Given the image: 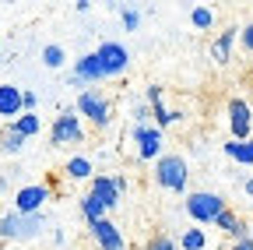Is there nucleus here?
<instances>
[{
    "label": "nucleus",
    "instance_id": "1",
    "mask_svg": "<svg viewBox=\"0 0 253 250\" xmlns=\"http://www.w3.org/2000/svg\"><path fill=\"white\" fill-rule=\"evenodd\" d=\"M42 215H4L0 218V236H11V240H32V236H39L42 233Z\"/></svg>",
    "mask_w": 253,
    "mask_h": 250
},
{
    "label": "nucleus",
    "instance_id": "2",
    "mask_svg": "<svg viewBox=\"0 0 253 250\" xmlns=\"http://www.w3.org/2000/svg\"><path fill=\"white\" fill-rule=\"evenodd\" d=\"M155 180L162 183V187H169V191H183V187H186V162L179 159V155H166V159H158Z\"/></svg>",
    "mask_w": 253,
    "mask_h": 250
},
{
    "label": "nucleus",
    "instance_id": "3",
    "mask_svg": "<svg viewBox=\"0 0 253 250\" xmlns=\"http://www.w3.org/2000/svg\"><path fill=\"white\" fill-rule=\"evenodd\" d=\"M186 211L197 218V222H214L218 211H225V201L218 194H190L186 198Z\"/></svg>",
    "mask_w": 253,
    "mask_h": 250
},
{
    "label": "nucleus",
    "instance_id": "4",
    "mask_svg": "<svg viewBox=\"0 0 253 250\" xmlns=\"http://www.w3.org/2000/svg\"><path fill=\"white\" fill-rule=\"evenodd\" d=\"M95 60H99L102 74H123V71H126V60H130V53H126L120 43H102L99 53H95Z\"/></svg>",
    "mask_w": 253,
    "mask_h": 250
},
{
    "label": "nucleus",
    "instance_id": "5",
    "mask_svg": "<svg viewBox=\"0 0 253 250\" xmlns=\"http://www.w3.org/2000/svg\"><path fill=\"white\" fill-rule=\"evenodd\" d=\"M46 198H49V187H25V191H18V198H14L18 215H36Z\"/></svg>",
    "mask_w": 253,
    "mask_h": 250
},
{
    "label": "nucleus",
    "instance_id": "6",
    "mask_svg": "<svg viewBox=\"0 0 253 250\" xmlns=\"http://www.w3.org/2000/svg\"><path fill=\"white\" fill-rule=\"evenodd\" d=\"M78 109H81L84 116H91L95 123H99V127H106V123H109V106H106L99 96H95V92H81Z\"/></svg>",
    "mask_w": 253,
    "mask_h": 250
},
{
    "label": "nucleus",
    "instance_id": "7",
    "mask_svg": "<svg viewBox=\"0 0 253 250\" xmlns=\"http://www.w3.org/2000/svg\"><path fill=\"white\" fill-rule=\"evenodd\" d=\"M67 141H81V127L74 113H63L53 123V145H67Z\"/></svg>",
    "mask_w": 253,
    "mask_h": 250
},
{
    "label": "nucleus",
    "instance_id": "8",
    "mask_svg": "<svg viewBox=\"0 0 253 250\" xmlns=\"http://www.w3.org/2000/svg\"><path fill=\"white\" fill-rule=\"evenodd\" d=\"M91 236L102 243V250H123V233L106 222V218H99V222H91Z\"/></svg>",
    "mask_w": 253,
    "mask_h": 250
},
{
    "label": "nucleus",
    "instance_id": "9",
    "mask_svg": "<svg viewBox=\"0 0 253 250\" xmlns=\"http://www.w3.org/2000/svg\"><path fill=\"white\" fill-rule=\"evenodd\" d=\"M91 198L99 201L102 208H116V204H120V191L113 187V180H106V176H95V183H91Z\"/></svg>",
    "mask_w": 253,
    "mask_h": 250
},
{
    "label": "nucleus",
    "instance_id": "10",
    "mask_svg": "<svg viewBox=\"0 0 253 250\" xmlns=\"http://www.w3.org/2000/svg\"><path fill=\"white\" fill-rule=\"evenodd\" d=\"M21 113V92L14 85H0V116H18Z\"/></svg>",
    "mask_w": 253,
    "mask_h": 250
},
{
    "label": "nucleus",
    "instance_id": "11",
    "mask_svg": "<svg viewBox=\"0 0 253 250\" xmlns=\"http://www.w3.org/2000/svg\"><path fill=\"white\" fill-rule=\"evenodd\" d=\"M229 116H232V131H236V138H246V134H250V106H246L243 99H236V102L229 106Z\"/></svg>",
    "mask_w": 253,
    "mask_h": 250
},
{
    "label": "nucleus",
    "instance_id": "12",
    "mask_svg": "<svg viewBox=\"0 0 253 250\" xmlns=\"http://www.w3.org/2000/svg\"><path fill=\"white\" fill-rule=\"evenodd\" d=\"M134 138L141 141V159H151V155H158V145H162V134L158 131H148V127H137Z\"/></svg>",
    "mask_w": 253,
    "mask_h": 250
},
{
    "label": "nucleus",
    "instance_id": "13",
    "mask_svg": "<svg viewBox=\"0 0 253 250\" xmlns=\"http://www.w3.org/2000/svg\"><path fill=\"white\" fill-rule=\"evenodd\" d=\"M74 78H78V81H99V78H106V74H102V67H99V60H95V53L78 60V67H74Z\"/></svg>",
    "mask_w": 253,
    "mask_h": 250
},
{
    "label": "nucleus",
    "instance_id": "14",
    "mask_svg": "<svg viewBox=\"0 0 253 250\" xmlns=\"http://www.w3.org/2000/svg\"><path fill=\"white\" fill-rule=\"evenodd\" d=\"M214 226H218V229H225V233H229V236H236V240H243V236H246V226H243V218H236L232 211H218Z\"/></svg>",
    "mask_w": 253,
    "mask_h": 250
},
{
    "label": "nucleus",
    "instance_id": "15",
    "mask_svg": "<svg viewBox=\"0 0 253 250\" xmlns=\"http://www.w3.org/2000/svg\"><path fill=\"white\" fill-rule=\"evenodd\" d=\"M148 102L155 106V120L162 123V127H166V123H172V120L179 116V113H169V109L162 106V92H158V88H151V92H148Z\"/></svg>",
    "mask_w": 253,
    "mask_h": 250
},
{
    "label": "nucleus",
    "instance_id": "16",
    "mask_svg": "<svg viewBox=\"0 0 253 250\" xmlns=\"http://www.w3.org/2000/svg\"><path fill=\"white\" fill-rule=\"evenodd\" d=\"M232 43H236V28H229V32L214 43V50H211V53H214L218 64H229V50H232Z\"/></svg>",
    "mask_w": 253,
    "mask_h": 250
},
{
    "label": "nucleus",
    "instance_id": "17",
    "mask_svg": "<svg viewBox=\"0 0 253 250\" xmlns=\"http://www.w3.org/2000/svg\"><path fill=\"white\" fill-rule=\"evenodd\" d=\"M14 131H18L21 138H32V134H39V116H36V113H25V116L14 123Z\"/></svg>",
    "mask_w": 253,
    "mask_h": 250
},
{
    "label": "nucleus",
    "instance_id": "18",
    "mask_svg": "<svg viewBox=\"0 0 253 250\" xmlns=\"http://www.w3.org/2000/svg\"><path fill=\"white\" fill-rule=\"evenodd\" d=\"M225 151L232 155V159H239V162H246V166L253 162V141H246V145H236V141H232V145H225Z\"/></svg>",
    "mask_w": 253,
    "mask_h": 250
},
{
    "label": "nucleus",
    "instance_id": "19",
    "mask_svg": "<svg viewBox=\"0 0 253 250\" xmlns=\"http://www.w3.org/2000/svg\"><path fill=\"white\" fill-rule=\"evenodd\" d=\"M21 145H25V138L14 127H7L4 134H0V148H4V151H21Z\"/></svg>",
    "mask_w": 253,
    "mask_h": 250
},
{
    "label": "nucleus",
    "instance_id": "20",
    "mask_svg": "<svg viewBox=\"0 0 253 250\" xmlns=\"http://www.w3.org/2000/svg\"><path fill=\"white\" fill-rule=\"evenodd\" d=\"M81 208H84V218H88V222H99V218H102V211H106V208H102L99 201H95L91 194L81 201Z\"/></svg>",
    "mask_w": 253,
    "mask_h": 250
},
{
    "label": "nucleus",
    "instance_id": "21",
    "mask_svg": "<svg viewBox=\"0 0 253 250\" xmlns=\"http://www.w3.org/2000/svg\"><path fill=\"white\" fill-rule=\"evenodd\" d=\"M67 173H71L74 180H84V176L91 173V162H88V159H71V162H67Z\"/></svg>",
    "mask_w": 253,
    "mask_h": 250
},
{
    "label": "nucleus",
    "instance_id": "22",
    "mask_svg": "<svg viewBox=\"0 0 253 250\" xmlns=\"http://www.w3.org/2000/svg\"><path fill=\"white\" fill-rule=\"evenodd\" d=\"M42 60H46V67H60L63 64V50L60 46H46L42 50Z\"/></svg>",
    "mask_w": 253,
    "mask_h": 250
},
{
    "label": "nucleus",
    "instance_id": "23",
    "mask_svg": "<svg viewBox=\"0 0 253 250\" xmlns=\"http://www.w3.org/2000/svg\"><path fill=\"white\" fill-rule=\"evenodd\" d=\"M194 25H197V28H211V25H214V14H211L208 7H197V11H194Z\"/></svg>",
    "mask_w": 253,
    "mask_h": 250
},
{
    "label": "nucleus",
    "instance_id": "24",
    "mask_svg": "<svg viewBox=\"0 0 253 250\" xmlns=\"http://www.w3.org/2000/svg\"><path fill=\"white\" fill-rule=\"evenodd\" d=\"M183 247H186V250H201V247H204V233H197V229L186 233V236H183Z\"/></svg>",
    "mask_w": 253,
    "mask_h": 250
},
{
    "label": "nucleus",
    "instance_id": "25",
    "mask_svg": "<svg viewBox=\"0 0 253 250\" xmlns=\"http://www.w3.org/2000/svg\"><path fill=\"white\" fill-rule=\"evenodd\" d=\"M148 250H176V243H172V240H166V236H155V240L148 243Z\"/></svg>",
    "mask_w": 253,
    "mask_h": 250
},
{
    "label": "nucleus",
    "instance_id": "26",
    "mask_svg": "<svg viewBox=\"0 0 253 250\" xmlns=\"http://www.w3.org/2000/svg\"><path fill=\"white\" fill-rule=\"evenodd\" d=\"M21 109H36V96H32V92H21Z\"/></svg>",
    "mask_w": 253,
    "mask_h": 250
},
{
    "label": "nucleus",
    "instance_id": "27",
    "mask_svg": "<svg viewBox=\"0 0 253 250\" xmlns=\"http://www.w3.org/2000/svg\"><path fill=\"white\" fill-rule=\"evenodd\" d=\"M243 46L253 53V25H246V28H243Z\"/></svg>",
    "mask_w": 253,
    "mask_h": 250
},
{
    "label": "nucleus",
    "instance_id": "28",
    "mask_svg": "<svg viewBox=\"0 0 253 250\" xmlns=\"http://www.w3.org/2000/svg\"><path fill=\"white\" fill-rule=\"evenodd\" d=\"M232 250H253V240L250 236H243V240H236V247Z\"/></svg>",
    "mask_w": 253,
    "mask_h": 250
},
{
    "label": "nucleus",
    "instance_id": "29",
    "mask_svg": "<svg viewBox=\"0 0 253 250\" xmlns=\"http://www.w3.org/2000/svg\"><path fill=\"white\" fill-rule=\"evenodd\" d=\"M123 25H126V28H137V14L126 11V14H123Z\"/></svg>",
    "mask_w": 253,
    "mask_h": 250
},
{
    "label": "nucleus",
    "instance_id": "30",
    "mask_svg": "<svg viewBox=\"0 0 253 250\" xmlns=\"http://www.w3.org/2000/svg\"><path fill=\"white\" fill-rule=\"evenodd\" d=\"M246 194H253V180H246Z\"/></svg>",
    "mask_w": 253,
    "mask_h": 250
}]
</instances>
